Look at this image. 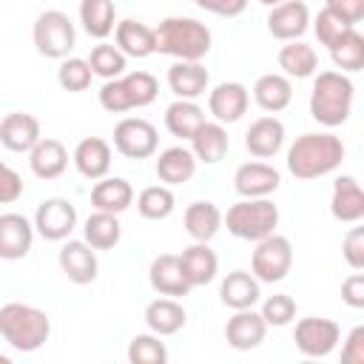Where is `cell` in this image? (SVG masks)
Masks as SVG:
<instances>
[{
  "mask_svg": "<svg viewBox=\"0 0 364 364\" xmlns=\"http://www.w3.org/2000/svg\"><path fill=\"white\" fill-rule=\"evenodd\" d=\"M344 159V142L330 131H307L287 148V171L296 179H318L333 173Z\"/></svg>",
  "mask_w": 364,
  "mask_h": 364,
  "instance_id": "cell-1",
  "label": "cell"
},
{
  "mask_svg": "<svg viewBox=\"0 0 364 364\" xmlns=\"http://www.w3.org/2000/svg\"><path fill=\"white\" fill-rule=\"evenodd\" d=\"M210 46V28L193 17H165L154 28V54H168L173 60H202L208 57Z\"/></svg>",
  "mask_w": 364,
  "mask_h": 364,
  "instance_id": "cell-2",
  "label": "cell"
},
{
  "mask_svg": "<svg viewBox=\"0 0 364 364\" xmlns=\"http://www.w3.org/2000/svg\"><path fill=\"white\" fill-rule=\"evenodd\" d=\"M51 336V318L46 310L23 301H9L0 307V338L17 353L40 350Z\"/></svg>",
  "mask_w": 364,
  "mask_h": 364,
  "instance_id": "cell-3",
  "label": "cell"
},
{
  "mask_svg": "<svg viewBox=\"0 0 364 364\" xmlns=\"http://www.w3.org/2000/svg\"><path fill=\"white\" fill-rule=\"evenodd\" d=\"M355 88L341 71H316L310 91V117L324 128H338L350 119Z\"/></svg>",
  "mask_w": 364,
  "mask_h": 364,
  "instance_id": "cell-4",
  "label": "cell"
},
{
  "mask_svg": "<svg viewBox=\"0 0 364 364\" xmlns=\"http://www.w3.org/2000/svg\"><path fill=\"white\" fill-rule=\"evenodd\" d=\"M222 225L236 239L259 242V239L276 233V228H279V208H276V202L270 196L239 199L236 205L228 208V213H222Z\"/></svg>",
  "mask_w": 364,
  "mask_h": 364,
  "instance_id": "cell-5",
  "label": "cell"
},
{
  "mask_svg": "<svg viewBox=\"0 0 364 364\" xmlns=\"http://www.w3.org/2000/svg\"><path fill=\"white\" fill-rule=\"evenodd\" d=\"M159 82L148 71H131L114 80H105L100 88V105L108 114H125L134 108H145L156 100Z\"/></svg>",
  "mask_w": 364,
  "mask_h": 364,
  "instance_id": "cell-6",
  "label": "cell"
},
{
  "mask_svg": "<svg viewBox=\"0 0 364 364\" xmlns=\"http://www.w3.org/2000/svg\"><path fill=\"white\" fill-rule=\"evenodd\" d=\"M31 40H34V48L40 57L63 60L77 46V31H74V23L65 11L46 9L37 14V20L31 26Z\"/></svg>",
  "mask_w": 364,
  "mask_h": 364,
  "instance_id": "cell-7",
  "label": "cell"
},
{
  "mask_svg": "<svg viewBox=\"0 0 364 364\" xmlns=\"http://www.w3.org/2000/svg\"><path fill=\"white\" fill-rule=\"evenodd\" d=\"M290 267H293V245L287 236L270 233L256 242V250L250 256V273L262 284H276V282L287 279Z\"/></svg>",
  "mask_w": 364,
  "mask_h": 364,
  "instance_id": "cell-8",
  "label": "cell"
},
{
  "mask_svg": "<svg viewBox=\"0 0 364 364\" xmlns=\"http://www.w3.org/2000/svg\"><path fill=\"white\" fill-rule=\"evenodd\" d=\"M341 338V330L333 318H321V316H307V318H299L296 321V330H293V341H296V350L307 358H324L336 350Z\"/></svg>",
  "mask_w": 364,
  "mask_h": 364,
  "instance_id": "cell-9",
  "label": "cell"
},
{
  "mask_svg": "<svg viewBox=\"0 0 364 364\" xmlns=\"http://www.w3.org/2000/svg\"><path fill=\"white\" fill-rule=\"evenodd\" d=\"M159 148L156 128L142 117H125L114 128V151L128 159H148Z\"/></svg>",
  "mask_w": 364,
  "mask_h": 364,
  "instance_id": "cell-10",
  "label": "cell"
},
{
  "mask_svg": "<svg viewBox=\"0 0 364 364\" xmlns=\"http://www.w3.org/2000/svg\"><path fill=\"white\" fill-rule=\"evenodd\" d=\"M77 228V208L63 199V196H51L43 199L37 213H34V230L48 239V242H65L71 236V230Z\"/></svg>",
  "mask_w": 364,
  "mask_h": 364,
  "instance_id": "cell-11",
  "label": "cell"
},
{
  "mask_svg": "<svg viewBox=\"0 0 364 364\" xmlns=\"http://www.w3.org/2000/svg\"><path fill=\"white\" fill-rule=\"evenodd\" d=\"M60 270L68 282L74 284H91L100 273V262H97V250L85 242V239H68L60 253H57Z\"/></svg>",
  "mask_w": 364,
  "mask_h": 364,
  "instance_id": "cell-12",
  "label": "cell"
},
{
  "mask_svg": "<svg viewBox=\"0 0 364 364\" xmlns=\"http://www.w3.org/2000/svg\"><path fill=\"white\" fill-rule=\"evenodd\" d=\"M247 105H250V91L242 82H219L208 88V111L222 125L239 122L247 114Z\"/></svg>",
  "mask_w": 364,
  "mask_h": 364,
  "instance_id": "cell-13",
  "label": "cell"
},
{
  "mask_svg": "<svg viewBox=\"0 0 364 364\" xmlns=\"http://www.w3.org/2000/svg\"><path fill=\"white\" fill-rule=\"evenodd\" d=\"M282 185V173L267 162H242L233 173V188L242 199H259L276 193Z\"/></svg>",
  "mask_w": 364,
  "mask_h": 364,
  "instance_id": "cell-14",
  "label": "cell"
},
{
  "mask_svg": "<svg viewBox=\"0 0 364 364\" xmlns=\"http://www.w3.org/2000/svg\"><path fill=\"white\" fill-rule=\"evenodd\" d=\"M310 28V9L304 0H284L270 9L267 14V31L270 37L287 43V40H301V34Z\"/></svg>",
  "mask_w": 364,
  "mask_h": 364,
  "instance_id": "cell-15",
  "label": "cell"
},
{
  "mask_svg": "<svg viewBox=\"0 0 364 364\" xmlns=\"http://www.w3.org/2000/svg\"><path fill=\"white\" fill-rule=\"evenodd\" d=\"M264 336H267V324H264L262 313H256L253 307L233 310V316L225 324V341L239 353L256 350L264 341Z\"/></svg>",
  "mask_w": 364,
  "mask_h": 364,
  "instance_id": "cell-16",
  "label": "cell"
},
{
  "mask_svg": "<svg viewBox=\"0 0 364 364\" xmlns=\"http://www.w3.org/2000/svg\"><path fill=\"white\" fill-rule=\"evenodd\" d=\"M34 245V225L23 213H0V259H26Z\"/></svg>",
  "mask_w": 364,
  "mask_h": 364,
  "instance_id": "cell-17",
  "label": "cell"
},
{
  "mask_svg": "<svg viewBox=\"0 0 364 364\" xmlns=\"http://www.w3.org/2000/svg\"><path fill=\"white\" fill-rule=\"evenodd\" d=\"M168 88L176 100H199L210 88V74L202 60H176L168 68Z\"/></svg>",
  "mask_w": 364,
  "mask_h": 364,
  "instance_id": "cell-18",
  "label": "cell"
},
{
  "mask_svg": "<svg viewBox=\"0 0 364 364\" xmlns=\"http://www.w3.org/2000/svg\"><path fill=\"white\" fill-rule=\"evenodd\" d=\"M40 136H43V131H40V119L34 114L11 111L0 119V142H3V148L14 151V154H28L40 142Z\"/></svg>",
  "mask_w": 364,
  "mask_h": 364,
  "instance_id": "cell-19",
  "label": "cell"
},
{
  "mask_svg": "<svg viewBox=\"0 0 364 364\" xmlns=\"http://www.w3.org/2000/svg\"><path fill=\"white\" fill-rule=\"evenodd\" d=\"M330 213L336 222H344V225H355L364 219V191L355 182V176L350 173L336 176L333 193H330Z\"/></svg>",
  "mask_w": 364,
  "mask_h": 364,
  "instance_id": "cell-20",
  "label": "cell"
},
{
  "mask_svg": "<svg viewBox=\"0 0 364 364\" xmlns=\"http://www.w3.org/2000/svg\"><path fill=\"white\" fill-rule=\"evenodd\" d=\"M71 162L80 171V176L97 182V179L108 176V171H111V145L102 136H85L77 142Z\"/></svg>",
  "mask_w": 364,
  "mask_h": 364,
  "instance_id": "cell-21",
  "label": "cell"
},
{
  "mask_svg": "<svg viewBox=\"0 0 364 364\" xmlns=\"http://www.w3.org/2000/svg\"><path fill=\"white\" fill-rule=\"evenodd\" d=\"M284 145V125L282 119H276L273 114L270 117H259L250 122L247 134H245V148L250 151V156L256 159H270L282 151Z\"/></svg>",
  "mask_w": 364,
  "mask_h": 364,
  "instance_id": "cell-22",
  "label": "cell"
},
{
  "mask_svg": "<svg viewBox=\"0 0 364 364\" xmlns=\"http://www.w3.org/2000/svg\"><path fill=\"white\" fill-rule=\"evenodd\" d=\"M179 267H182V276L188 279L191 287H202V284H210L216 279L219 259L208 242H193L179 253Z\"/></svg>",
  "mask_w": 364,
  "mask_h": 364,
  "instance_id": "cell-23",
  "label": "cell"
},
{
  "mask_svg": "<svg viewBox=\"0 0 364 364\" xmlns=\"http://www.w3.org/2000/svg\"><path fill=\"white\" fill-rule=\"evenodd\" d=\"M154 171H156L159 182L168 185V188L185 185V182H191L193 173H196V156H193V151L185 148V145H171V148L159 151Z\"/></svg>",
  "mask_w": 364,
  "mask_h": 364,
  "instance_id": "cell-24",
  "label": "cell"
},
{
  "mask_svg": "<svg viewBox=\"0 0 364 364\" xmlns=\"http://www.w3.org/2000/svg\"><path fill=\"white\" fill-rule=\"evenodd\" d=\"M148 282L151 287L159 293V296H171V299H179V296H188L191 293V284L188 279L182 276V267H179V256L176 253H162L151 262L148 267Z\"/></svg>",
  "mask_w": 364,
  "mask_h": 364,
  "instance_id": "cell-25",
  "label": "cell"
},
{
  "mask_svg": "<svg viewBox=\"0 0 364 364\" xmlns=\"http://www.w3.org/2000/svg\"><path fill=\"white\" fill-rule=\"evenodd\" d=\"M28 165L37 179H57L68 168V151L54 136H40V142L28 151Z\"/></svg>",
  "mask_w": 364,
  "mask_h": 364,
  "instance_id": "cell-26",
  "label": "cell"
},
{
  "mask_svg": "<svg viewBox=\"0 0 364 364\" xmlns=\"http://www.w3.org/2000/svg\"><path fill=\"white\" fill-rule=\"evenodd\" d=\"M219 299L230 310L253 307L262 299V282L247 270H230L219 284Z\"/></svg>",
  "mask_w": 364,
  "mask_h": 364,
  "instance_id": "cell-27",
  "label": "cell"
},
{
  "mask_svg": "<svg viewBox=\"0 0 364 364\" xmlns=\"http://www.w3.org/2000/svg\"><path fill=\"white\" fill-rule=\"evenodd\" d=\"M188 142H191V151H193L196 162H205V165H216V162H222L225 154H228V148H230V136H228L225 125L216 122V119H213V122L205 119Z\"/></svg>",
  "mask_w": 364,
  "mask_h": 364,
  "instance_id": "cell-28",
  "label": "cell"
},
{
  "mask_svg": "<svg viewBox=\"0 0 364 364\" xmlns=\"http://www.w3.org/2000/svg\"><path fill=\"white\" fill-rule=\"evenodd\" d=\"M91 205H94V210H105V213L119 216L122 210H128L134 205V188L122 176H102L91 188Z\"/></svg>",
  "mask_w": 364,
  "mask_h": 364,
  "instance_id": "cell-29",
  "label": "cell"
},
{
  "mask_svg": "<svg viewBox=\"0 0 364 364\" xmlns=\"http://www.w3.org/2000/svg\"><path fill=\"white\" fill-rule=\"evenodd\" d=\"M145 324L159 338L162 336H173V333H179L188 324V313H185V307L176 299L159 296V299L148 301V307H145Z\"/></svg>",
  "mask_w": 364,
  "mask_h": 364,
  "instance_id": "cell-30",
  "label": "cell"
},
{
  "mask_svg": "<svg viewBox=\"0 0 364 364\" xmlns=\"http://www.w3.org/2000/svg\"><path fill=\"white\" fill-rule=\"evenodd\" d=\"M114 40H117V48L125 54V57H151L154 54V28L134 20V17H125L114 26Z\"/></svg>",
  "mask_w": 364,
  "mask_h": 364,
  "instance_id": "cell-31",
  "label": "cell"
},
{
  "mask_svg": "<svg viewBox=\"0 0 364 364\" xmlns=\"http://www.w3.org/2000/svg\"><path fill=\"white\" fill-rule=\"evenodd\" d=\"M253 100H256V105L262 108V111H267V114H279V111H284L287 105H290V100H293V82H290V77H284V74H262L256 82H253Z\"/></svg>",
  "mask_w": 364,
  "mask_h": 364,
  "instance_id": "cell-32",
  "label": "cell"
},
{
  "mask_svg": "<svg viewBox=\"0 0 364 364\" xmlns=\"http://www.w3.org/2000/svg\"><path fill=\"white\" fill-rule=\"evenodd\" d=\"M279 68L290 80H307L318 71V54L313 46H307L301 40H287L279 48Z\"/></svg>",
  "mask_w": 364,
  "mask_h": 364,
  "instance_id": "cell-33",
  "label": "cell"
},
{
  "mask_svg": "<svg viewBox=\"0 0 364 364\" xmlns=\"http://www.w3.org/2000/svg\"><path fill=\"white\" fill-rule=\"evenodd\" d=\"M182 225L193 242H210L222 228V210L213 202H191L185 208Z\"/></svg>",
  "mask_w": 364,
  "mask_h": 364,
  "instance_id": "cell-34",
  "label": "cell"
},
{
  "mask_svg": "<svg viewBox=\"0 0 364 364\" xmlns=\"http://www.w3.org/2000/svg\"><path fill=\"white\" fill-rule=\"evenodd\" d=\"M82 239L94 247V250H111L119 245L122 239V225L117 213H105V210H94L85 225H82Z\"/></svg>",
  "mask_w": 364,
  "mask_h": 364,
  "instance_id": "cell-35",
  "label": "cell"
},
{
  "mask_svg": "<svg viewBox=\"0 0 364 364\" xmlns=\"http://www.w3.org/2000/svg\"><path fill=\"white\" fill-rule=\"evenodd\" d=\"M80 23H82L88 37L105 40L117 26L114 0H80Z\"/></svg>",
  "mask_w": 364,
  "mask_h": 364,
  "instance_id": "cell-36",
  "label": "cell"
},
{
  "mask_svg": "<svg viewBox=\"0 0 364 364\" xmlns=\"http://www.w3.org/2000/svg\"><path fill=\"white\" fill-rule=\"evenodd\" d=\"M327 51H330L336 71H341V74H355L364 68V34L355 31V26L350 31H344Z\"/></svg>",
  "mask_w": 364,
  "mask_h": 364,
  "instance_id": "cell-37",
  "label": "cell"
},
{
  "mask_svg": "<svg viewBox=\"0 0 364 364\" xmlns=\"http://www.w3.org/2000/svg\"><path fill=\"white\" fill-rule=\"evenodd\" d=\"M202 122L205 111L196 105V100H173L165 108V128L179 139H191Z\"/></svg>",
  "mask_w": 364,
  "mask_h": 364,
  "instance_id": "cell-38",
  "label": "cell"
},
{
  "mask_svg": "<svg viewBox=\"0 0 364 364\" xmlns=\"http://www.w3.org/2000/svg\"><path fill=\"white\" fill-rule=\"evenodd\" d=\"M176 208V196L168 185H148L139 191L136 196V210L142 219H151V222H159V219H168Z\"/></svg>",
  "mask_w": 364,
  "mask_h": 364,
  "instance_id": "cell-39",
  "label": "cell"
},
{
  "mask_svg": "<svg viewBox=\"0 0 364 364\" xmlns=\"http://www.w3.org/2000/svg\"><path fill=\"white\" fill-rule=\"evenodd\" d=\"M88 65H91V74H94V77L114 80V77H122V74H125L128 57H125L117 46L100 40V46H94L91 54H88Z\"/></svg>",
  "mask_w": 364,
  "mask_h": 364,
  "instance_id": "cell-40",
  "label": "cell"
},
{
  "mask_svg": "<svg viewBox=\"0 0 364 364\" xmlns=\"http://www.w3.org/2000/svg\"><path fill=\"white\" fill-rule=\"evenodd\" d=\"M128 361L131 364H165L168 347L165 341H159L156 333H139L128 344Z\"/></svg>",
  "mask_w": 364,
  "mask_h": 364,
  "instance_id": "cell-41",
  "label": "cell"
},
{
  "mask_svg": "<svg viewBox=\"0 0 364 364\" xmlns=\"http://www.w3.org/2000/svg\"><path fill=\"white\" fill-rule=\"evenodd\" d=\"M91 65H88V60H82V57H63V63H60V68H57V82H60V88L63 91H68V94H80V91H85L88 85H91Z\"/></svg>",
  "mask_w": 364,
  "mask_h": 364,
  "instance_id": "cell-42",
  "label": "cell"
},
{
  "mask_svg": "<svg viewBox=\"0 0 364 364\" xmlns=\"http://www.w3.org/2000/svg\"><path fill=\"white\" fill-rule=\"evenodd\" d=\"M262 318L267 327H287L296 318V301L287 293H273L262 301Z\"/></svg>",
  "mask_w": 364,
  "mask_h": 364,
  "instance_id": "cell-43",
  "label": "cell"
},
{
  "mask_svg": "<svg viewBox=\"0 0 364 364\" xmlns=\"http://www.w3.org/2000/svg\"><path fill=\"white\" fill-rule=\"evenodd\" d=\"M353 26L347 23V20H341L338 14H333L330 9H321L318 14H316V20H313V31H316V37H318V43L321 46H333L344 31H350Z\"/></svg>",
  "mask_w": 364,
  "mask_h": 364,
  "instance_id": "cell-44",
  "label": "cell"
},
{
  "mask_svg": "<svg viewBox=\"0 0 364 364\" xmlns=\"http://www.w3.org/2000/svg\"><path fill=\"white\" fill-rule=\"evenodd\" d=\"M341 256L353 270H364V228H358V222L355 228L347 230L341 242Z\"/></svg>",
  "mask_w": 364,
  "mask_h": 364,
  "instance_id": "cell-45",
  "label": "cell"
},
{
  "mask_svg": "<svg viewBox=\"0 0 364 364\" xmlns=\"http://www.w3.org/2000/svg\"><path fill=\"white\" fill-rule=\"evenodd\" d=\"M23 196V179L14 168L0 162V205H11Z\"/></svg>",
  "mask_w": 364,
  "mask_h": 364,
  "instance_id": "cell-46",
  "label": "cell"
},
{
  "mask_svg": "<svg viewBox=\"0 0 364 364\" xmlns=\"http://www.w3.org/2000/svg\"><path fill=\"white\" fill-rule=\"evenodd\" d=\"M341 301L353 310H361L364 307V273H353L341 282Z\"/></svg>",
  "mask_w": 364,
  "mask_h": 364,
  "instance_id": "cell-47",
  "label": "cell"
},
{
  "mask_svg": "<svg viewBox=\"0 0 364 364\" xmlns=\"http://www.w3.org/2000/svg\"><path fill=\"white\" fill-rule=\"evenodd\" d=\"M341 361L344 364H364V327H353L350 336L344 338L341 347Z\"/></svg>",
  "mask_w": 364,
  "mask_h": 364,
  "instance_id": "cell-48",
  "label": "cell"
},
{
  "mask_svg": "<svg viewBox=\"0 0 364 364\" xmlns=\"http://www.w3.org/2000/svg\"><path fill=\"white\" fill-rule=\"evenodd\" d=\"M202 11H210L216 17H239L250 0H193Z\"/></svg>",
  "mask_w": 364,
  "mask_h": 364,
  "instance_id": "cell-49",
  "label": "cell"
},
{
  "mask_svg": "<svg viewBox=\"0 0 364 364\" xmlns=\"http://www.w3.org/2000/svg\"><path fill=\"white\" fill-rule=\"evenodd\" d=\"M324 9H330L350 26H355L364 17V0H324Z\"/></svg>",
  "mask_w": 364,
  "mask_h": 364,
  "instance_id": "cell-50",
  "label": "cell"
},
{
  "mask_svg": "<svg viewBox=\"0 0 364 364\" xmlns=\"http://www.w3.org/2000/svg\"><path fill=\"white\" fill-rule=\"evenodd\" d=\"M262 6H267V9H273V6H279V3H284V0H259Z\"/></svg>",
  "mask_w": 364,
  "mask_h": 364,
  "instance_id": "cell-51",
  "label": "cell"
},
{
  "mask_svg": "<svg viewBox=\"0 0 364 364\" xmlns=\"http://www.w3.org/2000/svg\"><path fill=\"white\" fill-rule=\"evenodd\" d=\"M0 364H11V358L9 355H0Z\"/></svg>",
  "mask_w": 364,
  "mask_h": 364,
  "instance_id": "cell-52",
  "label": "cell"
}]
</instances>
